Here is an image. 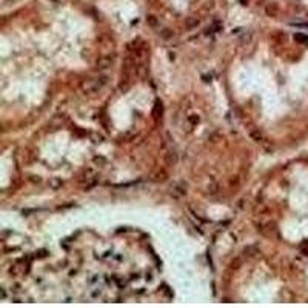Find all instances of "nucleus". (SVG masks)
I'll return each mask as SVG.
<instances>
[{"mask_svg": "<svg viewBox=\"0 0 308 308\" xmlns=\"http://www.w3.org/2000/svg\"><path fill=\"white\" fill-rule=\"evenodd\" d=\"M106 82H108V77H106V76H99V77H96V79H89V80L83 85V88H85L86 92H97V91H100V89L106 85Z\"/></svg>", "mask_w": 308, "mask_h": 308, "instance_id": "f257e3e1", "label": "nucleus"}]
</instances>
